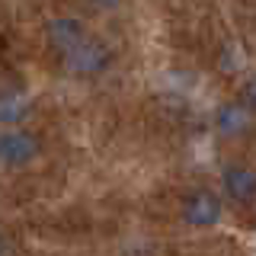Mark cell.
I'll return each instance as SVG.
<instances>
[{
  "instance_id": "8",
  "label": "cell",
  "mask_w": 256,
  "mask_h": 256,
  "mask_svg": "<svg viewBox=\"0 0 256 256\" xmlns=\"http://www.w3.org/2000/svg\"><path fill=\"white\" fill-rule=\"evenodd\" d=\"M244 106L250 112H256V77H250L246 86H244Z\"/></svg>"
},
{
  "instance_id": "7",
  "label": "cell",
  "mask_w": 256,
  "mask_h": 256,
  "mask_svg": "<svg viewBox=\"0 0 256 256\" xmlns=\"http://www.w3.org/2000/svg\"><path fill=\"white\" fill-rule=\"evenodd\" d=\"M26 109H29L26 96H20V93L0 96V122H20V118L26 116Z\"/></svg>"
},
{
  "instance_id": "3",
  "label": "cell",
  "mask_w": 256,
  "mask_h": 256,
  "mask_svg": "<svg viewBox=\"0 0 256 256\" xmlns=\"http://www.w3.org/2000/svg\"><path fill=\"white\" fill-rule=\"evenodd\" d=\"M38 157V138L29 132H4L0 134V164L4 166H26L29 160Z\"/></svg>"
},
{
  "instance_id": "1",
  "label": "cell",
  "mask_w": 256,
  "mask_h": 256,
  "mask_svg": "<svg viewBox=\"0 0 256 256\" xmlns=\"http://www.w3.org/2000/svg\"><path fill=\"white\" fill-rule=\"evenodd\" d=\"M109 61H112L109 48L102 45V42H96V38H86V36L80 38V42L70 48V52H64V64H68L74 74H84V77L106 70Z\"/></svg>"
},
{
  "instance_id": "5",
  "label": "cell",
  "mask_w": 256,
  "mask_h": 256,
  "mask_svg": "<svg viewBox=\"0 0 256 256\" xmlns=\"http://www.w3.org/2000/svg\"><path fill=\"white\" fill-rule=\"evenodd\" d=\"M250 109L244 106V102H228V106H221L218 112V132L228 134V138H240V134L250 132Z\"/></svg>"
},
{
  "instance_id": "6",
  "label": "cell",
  "mask_w": 256,
  "mask_h": 256,
  "mask_svg": "<svg viewBox=\"0 0 256 256\" xmlns=\"http://www.w3.org/2000/svg\"><path fill=\"white\" fill-rule=\"evenodd\" d=\"M84 36H86L84 26H80L77 20H68V16L52 20V26H48V38H52V45L58 48V52H70Z\"/></svg>"
},
{
  "instance_id": "4",
  "label": "cell",
  "mask_w": 256,
  "mask_h": 256,
  "mask_svg": "<svg viewBox=\"0 0 256 256\" xmlns=\"http://www.w3.org/2000/svg\"><path fill=\"white\" fill-rule=\"evenodd\" d=\"M224 192L237 205H253L256 202V170L246 164L224 166Z\"/></svg>"
},
{
  "instance_id": "2",
  "label": "cell",
  "mask_w": 256,
  "mask_h": 256,
  "mask_svg": "<svg viewBox=\"0 0 256 256\" xmlns=\"http://www.w3.org/2000/svg\"><path fill=\"white\" fill-rule=\"evenodd\" d=\"M221 212H224L221 198L208 189H196L192 196H186V202H182V218H186V224H192V228H212V224H218Z\"/></svg>"
},
{
  "instance_id": "9",
  "label": "cell",
  "mask_w": 256,
  "mask_h": 256,
  "mask_svg": "<svg viewBox=\"0 0 256 256\" xmlns=\"http://www.w3.org/2000/svg\"><path fill=\"white\" fill-rule=\"evenodd\" d=\"M93 4H96V6H116L118 0H93Z\"/></svg>"
}]
</instances>
